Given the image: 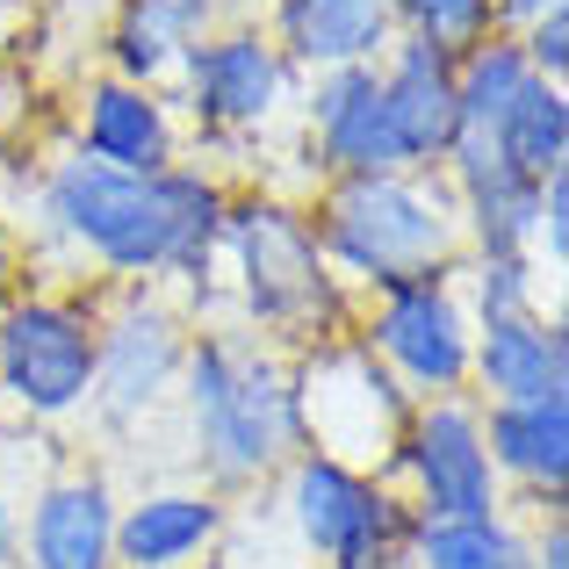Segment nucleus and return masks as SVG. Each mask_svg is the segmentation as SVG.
Returning a JSON list of instances; mask_svg holds the SVG:
<instances>
[{
	"label": "nucleus",
	"mask_w": 569,
	"mask_h": 569,
	"mask_svg": "<svg viewBox=\"0 0 569 569\" xmlns=\"http://www.w3.org/2000/svg\"><path fill=\"white\" fill-rule=\"evenodd\" d=\"M483 455H498L505 469L562 490V476H569V397L498 403V411H490V447H483Z\"/></svg>",
	"instance_id": "obj_17"
},
{
	"label": "nucleus",
	"mask_w": 569,
	"mask_h": 569,
	"mask_svg": "<svg viewBox=\"0 0 569 569\" xmlns=\"http://www.w3.org/2000/svg\"><path fill=\"white\" fill-rule=\"evenodd\" d=\"M94 347L80 310L66 303H14L0 318V382L29 411H72L94 389Z\"/></svg>",
	"instance_id": "obj_5"
},
{
	"label": "nucleus",
	"mask_w": 569,
	"mask_h": 569,
	"mask_svg": "<svg viewBox=\"0 0 569 569\" xmlns=\"http://www.w3.org/2000/svg\"><path fill=\"white\" fill-rule=\"evenodd\" d=\"M37 569H109L116 548V519H109V490L101 483H58L37 505Z\"/></svg>",
	"instance_id": "obj_15"
},
{
	"label": "nucleus",
	"mask_w": 569,
	"mask_h": 569,
	"mask_svg": "<svg viewBox=\"0 0 569 569\" xmlns=\"http://www.w3.org/2000/svg\"><path fill=\"white\" fill-rule=\"evenodd\" d=\"M418 562L426 569H519V548L490 519H432L426 541H418Z\"/></svg>",
	"instance_id": "obj_21"
},
{
	"label": "nucleus",
	"mask_w": 569,
	"mask_h": 569,
	"mask_svg": "<svg viewBox=\"0 0 569 569\" xmlns=\"http://www.w3.org/2000/svg\"><path fill=\"white\" fill-rule=\"evenodd\" d=\"M376 347L426 389H455L461 376H469V325H461L455 296H447L440 281H426V274L389 281L382 289Z\"/></svg>",
	"instance_id": "obj_6"
},
{
	"label": "nucleus",
	"mask_w": 569,
	"mask_h": 569,
	"mask_svg": "<svg viewBox=\"0 0 569 569\" xmlns=\"http://www.w3.org/2000/svg\"><path fill=\"white\" fill-rule=\"evenodd\" d=\"M194 22H209V0H130L123 29H116V58H123V72H138V80L167 72L173 58H181V43H188Z\"/></svg>",
	"instance_id": "obj_20"
},
{
	"label": "nucleus",
	"mask_w": 569,
	"mask_h": 569,
	"mask_svg": "<svg viewBox=\"0 0 569 569\" xmlns=\"http://www.w3.org/2000/svg\"><path fill=\"white\" fill-rule=\"evenodd\" d=\"M51 217L109 267L152 274V267H202L209 260L223 202L194 173H123V167H101V159L80 152L51 181Z\"/></svg>",
	"instance_id": "obj_1"
},
{
	"label": "nucleus",
	"mask_w": 569,
	"mask_h": 569,
	"mask_svg": "<svg viewBox=\"0 0 569 569\" xmlns=\"http://www.w3.org/2000/svg\"><path fill=\"white\" fill-rule=\"evenodd\" d=\"M498 14H512V22H533V14H548V8H562V0H490Z\"/></svg>",
	"instance_id": "obj_24"
},
{
	"label": "nucleus",
	"mask_w": 569,
	"mask_h": 569,
	"mask_svg": "<svg viewBox=\"0 0 569 569\" xmlns=\"http://www.w3.org/2000/svg\"><path fill=\"white\" fill-rule=\"evenodd\" d=\"M209 533H217V505L173 490V498H144L138 512L116 527V548H123V562H138V569H167V562L194 556Z\"/></svg>",
	"instance_id": "obj_19"
},
{
	"label": "nucleus",
	"mask_w": 569,
	"mask_h": 569,
	"mask_svg": "<svg viewBox=\"0 0 569 569\" xmlns=\"http://www.w3.org/2000/svg\"><path fill=\"white\" fill-rule=\"evenodd\" d=\"M8 541H14V527H8V505H0V556H8Z\"/></svg>",
	"instance_id": "obj_26"
},
{
	"label": "nucleus",
	"mask_w": 569,
	"mask_h": 569,
	"mask_svg": "<svg viewBox=\"0 0 569 569\" xmlns=\"http://www.w3.org/2000/svg\"><path fill=\"white\" fill-rule=\"evenodd\" d=\"M231 238H238V267H246V296L267 325H303L332 310V274H325V252L303 217H289L274 202H246L231 217Z\"/></svg>",
	"instance_id": "obj_4"
},
{
	"label": "nucleus",
	"mask_w": 569,
	"mask_h": 569,
	"mask_svg": "<svg viewBox=\"0 0 569 569\" xmlns=\"http://www.w3.org/2000/svg\"><path fill=\"white\" fill-rule=\"evenodd\" d=\"M0 289H8V238H0Z\"/></svg>",
	"instance_id": "obj_27"
},
{
	"label": "nucleus",
	"mask_w": 569,
	"mask_h": 569,
	"mask_svg": "<svg viewBox=\"0 0 569 569\" xmlns=\"http://www.w3.org/2000/svg\"><path fill=\"white\" fill-rule=\"evenodd\" d=\"M318 138H325V159L347 167V181L353 173H397L403 167L376 66H332V80L318 87Z\"/></svg>",
	"instance_id": "obj_11"
},
{
	"label": "nucleus",
	"mask_w": 569,
	"mask_h": 569,
	"mask_svg": "<svg viewBox=\"0 0 569 569\" xmlns=\"http://www.w3.org/2000/svg\"><path fill=\"white\" fill-rule=\"evenodd\" d=\"M173 376V332L159 310H130L109 332V347H94V382H109L116 411H138L159 397V382Z\"/></svg>",
	"instance_id": "obj_18"
},
{
	"label": "nucleus",
	"mask_w": 569,
	"mask_h": 569,
	"mask_svg": "<svg viewBox=\"0 0 569 569\" xmlns=\"http://www.w3.org/2000/svg\"><path fill=\"white\" fill-rule=\"evenodd\" d=\"M411 469L426 483L432 519H490V455L483 426L461 403H440L411 426Z\"/></svg>",
	"instance_id": "obj_7"
},
{
	"label": "nucleus",
	"mask_w": 569,
	"mask_h": 569,
	"mask_svg": "<svg viewBox=\"0 0 569 569\" xmlns=\"http://www.w3.org/2000/svg\"><path fill=\"white\" fill-rule=\"evenodd\" d=\"M476 368H483V382L498 389V403H548V397H569V353H562V332H556V325H541L533 310L490 318Z\"/></svg>",
	"instance_id": "obj_12"
},
{
	"label": "nucleus",
	"mask_w": 569,
	"mask_h": 569,
	"mask_svg": "<svg viewBox=\"0 0 569 569\" xmlns=\"http://www.w3.org/2000/svg\"><path fill=\"white\" fill-rule=\"evenodd\" d=\"M325 246L368 281H411L447 252V217L397 173H353L325 202Z\"/></svg>",
	"instance_id": "obj_2"
},
{
	"label": "nucleus",
	"mask_w": 569,
	"mask_h": 569,
	"mask_svg": "<svg viewBox=\"0 0 569 569\" xmlns=\"http://www.w3.org/2000/svg\"><path fill=\"white\" fill-rule=\"evenodd\" d=\"M188 101L202 123H260L281 101V58L260 37H217L188 51Z\"/></svg>",
	"instance_id": "obj_10"
},
{
	"label": "nucleus",
	"mask_w": 569,
	"mask_h": 569,
	"mask_svg": "<svg viewBox=\"0 0 569 569\" xmlns=\"http://www.w3.org/2000/svg\"><path fill=\"white\" fill-rule=\"evenodd\" d=\"M389 8L411 22L418 43H432V51H447V58L476 51V43L490 37V22H498L490 0H389Z\"/></svg>",
	"instance_id": "obj_22"
},
{
	"label": "nucleus",
	"mask_w": 569,
	"mask_h": 569,
	"mask_svg": "<svg viewBox=\"0 0 569 569\" xmlns=\"http://www.w3.org/2000/svg\"><path fill=\"white\" fill-rule=\"evenodd\" d=\"M527 66H533V80H548V87H562V66H569V8H548V14H533L527 22Z\"/></svg>",
	"instance_id": "obj_23"
},
{
	"label": "nucleus",
	"mask_w": 569,
	"mask_h": 569,
	"mask_svg": "<svg viewBox=\"0 0 569 569\" xmlns=\"http://www.w3.org/2000/svg\"><path fill=\"white\" fill-rule=\"evenodd\" d=\"M490 144H498V159L519 173V181H556L562 173V152H569V101L562 87L548 80H527L512 101H505V116L490 123Z\"/></svg>",
	"instance_id": "obj_16"
},
{
	"label": "nucleus",
	"mask_w": 569,
	"mask_h": 569,
	"mask_svg": "<svg viewBox=\"0 0 569 569\" xmlns=\"http://www.w3.org/2000/svg\"><path fill=\"white\" fill-rule=\"evenodd\" d=\"M397 8L389 0H281V37L310 66H368L389 43Z\"/></svg>",
	"instance_id": "obj_14"
},
{
	"label": "nucleus",
	"mask_w": 569,
	"mask_h": 569,
	"mask_svg": "<svg viewBox=\"0 0 569 569\" xmlns=\"http://www.w3.org/2000/svg\"><path fill=\"white\" fill-rule=\"evenodd\" d=\"M382 109H389V130H397L403 159H440L461 130L455 58L418 43V37H403L397 58H389V72H382Z\"/></svg>",
	"instance_id": "obj_8"
},
{
	"label": "nucleus",
	"mask_w": 569,
	"mask_h": 569,
	"mask_svg": "<svg viewBox=\"0 0 569 569\" xmlns=\"http://www.w3.org/2000/svg\"><path fill=\"white\" fill-rule=\"evenodd\" d=\"M296 519H303V533L325 548V556H339V562L382 548L389 527H397L389 505L347 469V461H332V455H310L303 469H296Z\"/></svg>",
	"instance_id": "obj_9"
},
{
	"label": "nucleus",
	"mask_w": 569,
	"mask_h": 569,
	"mask_svg": "<svg viewBox=\"0 0 569 569\" xmlns=\"http://www.w3.org/2000/svg\"><path fill=\"white\" fill-rule=\"evenodd\" d=\"M167 152H173V123L144 87L109 80L87 94V159L123 173H167Z\"/></svg>",
	"instance_id": "obj_13"
},
{
	"label": "nucleus",
	"mask_w": 569,
	"mask_h": 569,
	"mask_svg": "<svg viewBox=\"0 0 569 569\" xmlns=\"http://www.w3.org/2000/svg\"><path fill=\"white\" fill-rule=\"evenodd\" d=\"M562 556H569V533L556 527V533H548V541H541V569H562Z\"/></svg>",
	"instance_id": "obj_25"
},
{
	"label": "nucleus",
	"mask_w": 569,
	"mask_h": 569,
	"mask_svg": "<svg viewBox=\"0 0 569 569\" xmlns=\"http://www.w3.org/2000/svg\"><path fill=\"white\" fill-rule=\"evenodd\" d=\"M188 382H194V426H202L209 455L223 469H267L281 455V440L296 426V397L260 353L209 339L188 361Z\"/></svg>",
	"instance_id": "obj_3"
}]
</instances>
